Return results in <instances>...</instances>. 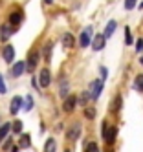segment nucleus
I'll list each match as a JSON object with an SVG mask.
<instances>
[{"instance_id":"1","label":"nucleus","mask_w":143,"mask_h":152,"mask_svg":"<svg viewBox=\"0 0 143 152\" xmlns=\"http://www.w3.org/2000/svg\"><path fill=\"white\" fill-rule=\"evenodd\" d=\"M101 134H103V139L106 141L108 145H112L114 141H116V134H117V128L116 126H110L106 125V121L103 123V130H101Z\"/></svg>"},{"instance_id":"2","label":"nucleus","mask_w":143,"mask_h":152,"mask_svg":"<svg viewBox=\"0 0 143 152\" xmlns=\"http://www.w3.org/2000/svg\"><path fill=\"white\" fill-rule=\"evenodd\" d=\"M92 39H94V29H92V26H88L83 33L79 35V46L81 48H88L92 44Z\"/></svg>"},{"instance_id":"3","label":"nucleus","mask_w":143,"mask_h":152,"mask_svg":"<svg viewBox=\"0 0 143 152\" xmlns=\"http://www.w3.org/2000/svg\"><path fill=\"white\" fill-rule=\"evenodd\" d=\"M101 92H103V79H95V81H92V84H90V95H92L94 101L99 99Z\"/></svg>"},{"instance_id":"4","label":"nucleus","mask_w":143,"mask_h":152,"mask_svg":"<svg viewBox=\"0 0 143 152\" xmlns=\"http://www.w3.org/2000/svg\"><path fill=\"white\" fill-rule=\"evenodd\" d=\"M79 136H81V125H77V123L72 125L68 128V132H66V139H68V141H77Z\"/></svg>"},{"instance_id":"5","label":"nucleus","mask_w":143,"mask_h":152,"mask_svg":"<svg viewBox=\"0 0 143 152\" xmlns=\"http://www.w3.org/2000/svg\"><path fill=\"white\" fill-rule=\"evenodd\" d=\"M75 104H77V97L75 95H66L64 97V103H62V110L70 114V112H73Z\"/></svg>"},{"instance_id":"6","label":"nucleus","mask_w":143,"mask_h":152,"mask_svg":"<svg viewBox=\"0 0 143 152\" xmlns=\"http://www.w3.org/2000/svg\"><path fill=\"white\" fill-rule=\"evenodd\" d=\"M105 42H106V37L105 35H95L92 39V50L94 51H101L105 48Z\"/></svg>"},{"instance_id":"7","label":"nucleus","mask_w":143,"mask_h":152,"mask_svg":"<svg viewBox=\"0 0 143 152\" xmlns=\"http://www.w3.org/2000/svg\"><path fill=\"white\" fill-rule=\"evenodd\" d=\"M50 83H51V75H50V72H48V70H42L40 75H39V84H40V88H48Z\"/></svg>"},{"instance_id":"8","label":"nucleus","mask_w":143,"mask_h":152,"mask_svg":"<svg viewBox=\"0 0 143 152\" xmlns=\"http://www.w3.org/2000/svg\"><path fill=\"white\" fill-rule=\"evenodd\" d=\"M26 70H28V64H26L24 61H18V62L15 64V66H13V68H11V73H13V75H15V77H20V75H22V73H24Z\"/></svg>"},{"instance_id":"9","label":"nucleus","mask_w":143,"mask_h":152,"mask_svg":"<svg viewBox=\"0 0 143 152\" xmlns=\"http://www.w3.org/2000/svg\"><path fill=\"white\" fill-rule=\"evenodd\" d=\"M22 108V97H13V101H11V106H9V114L11 115H17Z\"/></svg>"},{"instance_id":"10","label":"nucleus","mask_w":143,"mask_h":152,"mask_svg":"<svg viewBox=\"0 0 143 152\" xmlns=\"http://www.w3.org/2000/svg\"><path fill=\"white\" fill-rule=\"evenodd\" d=\"M2 57H4L6 62H13V59H15V48L11 46V44H7L4 48V51H2Z\"/></svg>"},{"instance_id":"11","label":"nucleus","mask_w":143,"mask_h":152,"mask_svg":"<svg viewBox=\"0 0 143 152\" xmlns=\"http://www.w3.org/2000/svg\"><path fill=\"white\" fill-rule=\"evenodd\" d=\"M37 62H39V53L37 51H31L29 53V57H28V70L29 72H33V70H35V66H37Z\"/></svg>"},{"instance_id":"12","label":"nucleus","mask_w":143,"mask_h":152,"mask_svg":"<svg viewBox=\"0 0 143 152\" xmlns=\"http://www.w3.org/2000/svg\"><path fill=\"white\" fill-rule=\"evenodd\" d=\"M116 28H117V22H116V20H110V22L106 24V28H105V31H103V35H105L106 39H110V37L114 35Z\"/></svg>"},{"instance_id":"13","label":"nucleus","mask_w":143,"mask_h":152,"mask_svg":"<svg viewBox=\"0 0 143 152\" xmlns=\"http://www.w3.org/2000/svg\"><path fill=\"white\" fill-rule=\"evenodd\" d=\"M22 17H24V15H22L20 11L11 13V15H9V24H11V26H18V24L22 22Z\"/></svg>"},{"instance_id":"14","label":"nucleus","mask_w":143,"mask_h":152,"mask_svg":"<svg viewBox=\"0 0 143 152\" xmlns=\"http://www.w3.org/2000/svg\"><path fill=\"white\" fill-rule=\"evenodd\" d=\"M73 44H75L73 35H72V33H64V35H62V46H64V48H72Z\"/></svg>"},{"instance_id":"15","label":"nucleus","mask_w":143,"mask_h":152,"mask_svg":"<svg viewBox=\"0 0 143 152\" xmlns=\"http://www.w3.org/2000/svg\"><path fill=\"white\" fill-rule=\"evenodd\" d=\"M11 33H13V28H9V26H2V28H0V39H2V40H7Z\"/></svg>"},{"instance_id":"16","label":"nucleus","mask_w":143,"mask_h":152,"mask_svg":"<svg viewBox=\"0 0 143 152\" xmlns=\"http://www.w3.org/2000/svg\"><path fill=\"white\" fill-rule=\"evenodd\" d=\"M9 130H11V125L9 123H4L2 126H0V143L7 137V134H9Z\"/></svg>"},{"instance_id":"17","label":"nucleus","mask_w":143,"mask_h":152,"mask_svg":"<svg viewBox=\"0 0 143 152\" xmlns=\"http://www.w3.org/2000/svg\"><path fill=\"white\" fill-rule=\"evenodd\" d=\"M134 90L136 92H143V73H138L134 79Z\"/></svg>"},{"instance_id":"18","label":"nucleus","mask_w":143,"mask_h":152,"mask_svg":"<svg viewBox=\"0 0 143 152\" xmlns=\"http://www.w3.org/2000/svg\"><path fill=\"white\" fill-rule=\"evenodd\" d=\"M55 150H57V143H55L53 137H50L46 141V145H44V152H55Z\"/></svg>"},{"instance_id":"19","label":"nucleus","mask_w":143,"mask_h":152,"mask_svg":"<svg viewBox=\"0 0 143 152\" xmlns=\"http://www.w3.org/2000/svg\"><path fill=\"white\" fill-rule=\"evenodd\" d=\"M132 42H134V39H132V33H130V28L127 26V28H125V44H127V46H130Z\"/></svg>"},{"instance_id":"20","label":"nucleus","mask_w":143,"mask_h":152,"mask_svg":"<svg viewBox=\"0 0 143 152\" xmlns=\"http://www.w3.org/2000/svg\"><path fill=\"white\" fill-rule=\"evenodd\" d=\"M20 148H28L29 147V136L28 134H24V136H22L20 137V145H18Z\"/></svg>"},{"instance_id":"21","label":"nucleus","mask_w":143,"mask_h":152,"mask_svg":"<svg viewBox=\"0 0 143 152\" xmlns=\"http://www.w3.org/2000/svg\"><path fill=\"white\" fill-rule=\"evenodd\" d=\"M88 99H92L90 92H83V94H81V99H79V103H81V104H86V103H88Z\"/></svg>"},{"instance_id":"22","label":"nucleus","mask_w":143,"mask_h":152,"mask_svg":"<svg viewBox=\"0 0 143 152\" xmlns=\"http://www.w3.org/2000/svg\"><path fill=\"white\" fill-rule=\"evenodd\" d=\"M121 108V95H116V99H114V104H112V110L117 112Z\"/></svg>"},{"instance_id":"23","label":"nucleus","mask_w":143,"mask_h":152,"mask_svg":"<svg viewBox=\"0 0 143 152\" xmlns=\"http://www.w3.org/2000/svg\"><path fill=\"white\" fill-rule=\"evenodd\" d=\"M84 117L86 119H94L95 117V110H94V108H86V110H84Z\"/></svg>"},{"instance_id":"24","label":"nucleus","mask_w":143,"mask_h":152,"mask_svg":"<svg viewBox=\"0 0 143 152\" xmlns=\"http://www.w3.org/2000/svg\"><path fill=\"white\" fill-rule=\"evenodd\" d=\"M31 106H33V97L28 95V97H26V106H24V110L29 112V110H31Z\"/></svg>"},{"instance_id":"25","label":"nucleus","mask_w":143,"mask_h":152,"mask_svg":"<svg viewBox=\"0 0 143 152\" xmlns=\"http://www.w3.org/2000/svg\"><path fill=\"white\" fill-rule=\"evenodd\" d=\"M136 2H138V0H125V9H127V11H128V9H134Z\"/></svg>"},{"instance_id":"26","label":"nucleus","mask_w":143,"mask_h":152,"mask_svg":"<svg viewBox=\"0 0 143 152\" xmlns=\"http://www.w3.org/2000/svg\"><path fill=\"white\" fill-rule=\"evenodd\" d=\"M84 152H97V145L94 143V141H92V143H88L84 147Z\"/></svg>"},{"instance_id":"27","label":"nucleus","mask_w":143,"mask_h":152,"mask_svg":"<svg viewBox=\"0 0 143 152\" xmlns=\"http://www.w3.org/2000/svg\"><path fill=\"white\" fill-rule=\"evenodd\" d=\"M50 57H51V44H46L44 46V59L50 61Z\"/></svg>"},{"instance_id":"28","label":"nucleus","mask_w":143,"mask_h":152,"mask_svg":"<svg viewBox=\"0 0 143 152\" xmlns=\"http://www.w3.org/2000/svg\"><path fill=\"white\" fill-rule=\"evenodd\" d=\"M61 95H62V97H66V95H68V83H66V81L61 84Z\"/></svg>"},{"instance_id":"29","label":"nucleus","mask_w":143,"mask_h":152,"mask_svg":"<svg viewBox=\"0 0 143 152\" xmlns=\"http://www.w3.org/2000/svg\"><path fill=\"white\" fill-rule=\"evenodd\" d=\"M7 92V86H6V83H4V77L0 75V94H6Z\"/></svg>"},{"instance_id":"30","label":"nucleus","mask_w":143,"mask_h":152,"mask_svg":"<svg viewBox=\"0 0 143 152\" xmlns=\"http://www.w3.org/2000/svg\"><path fill=\"white\" fill-rule=\"evenodd\" d=\"M136 51L138 53L143 51V39H138V42H136Z\"/></svg>"},{"instance_id":"31","label":"nucleus","mask_w":143,"mask_h":152,"mask_svg":"<svg viewBox=\"0 0 143 152\" xmlns=\"http://www.w3.org/2000/svg\"><path fill=\"white\" fill-rule=\"evenodd\" d=\"M13 130H15V132H20V130H22V121H15L13 123Z\"/></svg>"},{"instance_id":"32","label":"nucleus","mask_w":143,"mask_h":152,"mask_svg":"<svg viewBox=\"0 0 143 152\" xmlns=\"http://www.w3.org/2000/svg\"><path fill=\"white\" fill-rule=\"evenodd\" d=\"M99 72H101V77H103V79H106V75H108L106 68H105V66H101V68H99Z\"/></svg>"},{"instance_id":"33","label":"nucleus","mask_w":143,"mask_h":152,"mask_svg":"<svg viewBox=\"0 0 143 152\" xmlns=\"http://www.w3.org/2000/svg\"><path fill=\"white\" fill-rule=\"evenodd\" d=\"M9 145H11V139H6V145H4V148H9Z\"/></svg>"},{"instance_id":"34","label":"nucleus","mask_w":143,"mask_h":152,"mask_svg":"<svg viewBox=\"0 0 143 152\" xmlns=\"http://www.w3.org/2000/svg\"><path fill=\"white\" fill-rule=\"evenodd\" d=\"M53 2V0H44V4H51Z\"/></svg>"},{"instance_id":"35","label":"nucleus","mask_w":143,"mask_h":152,"mask_svg":"<svg viewBox=\"0 0 143 152\" xmlns=\"http://www.w3.org/2000/svg\"><path fill=\"white\" fill-rule=\"evenodd\" d=\"M139 9H143V2H141V4H139Z\"/></svg>"},{"instance_id":"36","label":"nucleus","mask_w":143,"mask_h":152,"mask_svg":"<svg viewBox=\"0 0 143 152\" xmlns=\"http://www.w3.org/2000/svg\"><path fill=\"white\" fill-rule=\"evenodd\" d=\"M139 61H141V64H143V57H141V59H139Z\"/></svg>"},{"instance_id":"37","label":"nucleus","mask_w":143,"mask_h":152,"mask_svg":"<svg viewBox=\"0 0 143 152\" xmlns=\"http://www.w3.org/2000/svg\"><path fill=\"white\" fill-rule=\"evenodd\" d=\"M64 152H70V150H64Z\"/></svg>"}]
</instances>
